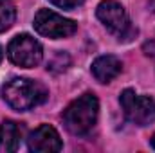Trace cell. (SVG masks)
<instances>
[{
    "label": "cell",
    "instance_id": "obj_3",
    "mask_svg": "<svg viewBox=\"0 0 155 153\" xmlns=\"http://www.w3.org/2000/svg\"><path fill=\"white\" fill-rule=\"evenodd\" d=\"M96 16L110 33L117 34V38L121 41H128V40H132L134 34H137V29L132 27L124 7L116 0L99 2V5L96 9Z\"/></svg>",
    "mask_w": 155,
    "mask_h": 153
},
{
    "label": "cell",
    "instance_id": "obj_1",
    "mask_svg": "<svg viewBox=\"0 0 155 153\" xmlns=\"http://www.w3.org/2000/svg\"><path fill=\"white\" fill-rule=\"evenodd\" d=\"M4 101L16 112H27L47 99V88L33 79L13 77L2 86Z\"/></svg>",
    "mask_w": 155,
    "mask_h": 153
},
{
    "label": "cell",
    "instance_id": "obj_11",
    "mask_svg": "<svg viewBox=\"0 0 155 153\" xmlns=\"http://www.w3.org/2000/svg\"><path fill=\"white\" fill-rule=\"evenodd\" d=\"M69 65H71V58H69V54L58 50V52L49 60V63H47V70H51V72H63V70H67Z\"/></svg>",
    "mask_w": 155,
    "mask_h": 153
},
{
    "label": "cell",
    "instance_id": "obj_12",
    "mask_svg": "<svg viewBox=\"0 0 155 153\" xmlns=\"http://www.w3.org/2000/svg\"><path fill=\"white\" fill-rule=\"evenodd\" d=\"M54 5H58V7H61V9H76L79 7L85 0H51Z\"/></svg>",
    "mask_w": 155,
    "mask_h": 153
},
{
    "label": "cell",
    "instance_id": "obj_6",
    "mask_svg": "<svg viewBox=\"0 0 155 153\" xmlns=\"http://www.w3.org/2000/svg\"><path fill=\"white\" fill-rule=\"evenodd\" d=\"M35 29L45 38L58 40L72 36L78 29V24L74 20L63 18L51 9H40L35 16Z\"/></svg>",
    "mask_w": 155,
    "mask_h": 153
},
{
    "label": "cell",
    "instance_id": "obj_8",
    "mask_svg": "<svg viewBox=\"0 0 155 153\" xmlns=\"http://www.w3.org/2000/svg\"><path fill=\"white\" fill-rule=\"evenodd\" d=\"M121 70H123L121 61L112 54L99 56L92 63V74L99 83H110L114 77H117L121 74Z\"/></svg>",
    "mask_w": 155,
    "mask_h": 153
},
{
    "label": "cell",
    "instance_id": "obj_14",
    "mask_svg": "<svg viewBox=\"0 0 155 153\" xmlns=\"http://www.w3.org/2000/svg\"><path fill=\"white\" fill-rule=\"evenodd\" d=\"M2 58H4V50H2V47H0V61H2Z\"/></svg>",
    "mask_w": 155,
    "mask_h": 153
},
{
    "label": "cell",
    "instance_id": "obj_10",
    "mask_svg": "<svg viewBox=\"0 0 155 153\" xmlns=\"http://www.w3.org/2000/svg\"><path fill=\"white\" fill-rule=\"evenodd\" d=\"M16 20V7L13 0H0V33L11 29Z\"/></svg>",
    "mask_w": 155,
    "mask_h": 153
},
{
    "label": "cell",
    "instance_id": "obj_7",
    "mask_svg": "<svg viewBox=\"0 0 155 153\" xmlns=\"http://www.w3.org/2000/svg\"><path fill=\"white\" fill-rule=\"evenodd\" d=\"M27 146L35 153L60 151L61 150V139H60V133L52 126L41 124L35 132H31V135L27 139Z\"/></svg>",
    "mask_w": 155,
    "mask_h": 153
},
{
    "label": "cell",
    "instance_id": "obj_4",
    "mask_svg": "<svg viewBox=\"0 0 155 153\" xmlns=\"http://www.w3.org/2000/svg\"><path fill=\"white\" fill-rule=\"evenodd\" d=\"M119 103L124 117L137 126H148L155 121V101L150 96H139L132 88H126L121 92Z\"/></svg>",
    "mask_w": 155,
    "mask_h": 153
},
{
    "label": "cell",
    "instance_id": "obj_5",
    "mask_svg": "<svg viewBox=\"0 0 155 153\" xmlns=\"http://www.w3.org/2000/svg\"><path fill=\"white\" fill-rule=\"evenodd\" d=\"M7 56L15 65L24 67V69H31V67H36L41 61L43 50H41V45L33 36L18 34L9 41Z\"/></svg>",
    "mask_w": 155,
    "mask_h": 153
},
{
    "label": "cell",
    "instance_id": "obj_9",
    "mask_svg": "<svg viewBox=\"0 0 155 153\" xmlns=\"http://www.w3.org/2000/svg\"><path fill=\"white\" fill-rule=\"evenodd\" d=\"M24 128L15 121H4L0 124V153H11L20 148Z\"/></svg>",
    "mask_w": 155,
    "mask_h": 153
},
{
    "label": "cell",
    "instance_id": "obj_13",
    "mask_svg": "<svg viewBox=\"0 0 155 153\" xmlns=\"http://www.w3.org/2000/svg\"><path fill=\"white\" fill-rule=\"evenodd\" d=\"M150 142H152V146H153V150H155V133H153V137H152V141H150Z\"/></svg>",
    "mask_w": 155,
    "mask_h": 153
},
{
    "label": "cell",
    "instance_id": "obj_2",
    "mask_svg": "<svg viewBox=\"0 0 155 153\" xmlns=\"http://www.w3.org/2000/svg\"><path fill=\"white\" fill-rule=\"evenodd\" d=\"M97 114H99V101L94 94L87 92L65 108L63 124L72 135H85L94 128Z\"/></svg>",
    "mask_w": 155,
    "mask_h": 153
}]
</instances>
